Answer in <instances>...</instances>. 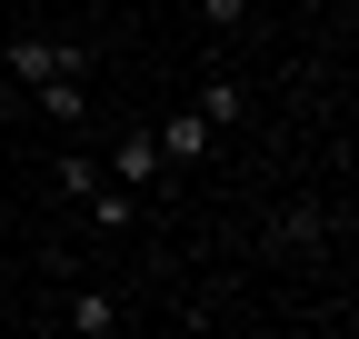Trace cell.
Returning a JSON list of instances; mask_svg holds the SVG:
<instances>
[{"label":"cell","instance_id":"obj_4","mask_svg":"<svg viewBox=\"0 0 359 339\" xmlns=\"http://www.w3.org/2000/svg\"><path fill=\"white\" fill-rule=\"evenodd\" d=\"M60 319H70L80 339H110V329H120V300H110V289H70V300H60Z\"/></svg>","mask_w":359,"mask_h":339},{"label":"cell","instance_id":"obj_7","mask_svg":"<svg viewBox=\"0 0 359 339\" xmlns=\"http://www.w3.org/2000/svg\"><path fill=\"white\" fill-rule=\"evenodd\" d=\"M240 110H250V90H240L230 70H210V90H200V120H210V130H230Z\"/></svg>","mask_w":359,"mask_h":339},{"label":"cell","instance_id":"obj_10","mask_svg":"<svg viewBox=\"0 0 359 339\" xmlns=\"http://www.w3.org/2000/svg\"><path fill=\"white\" fill-rule=\"evenodd\" d=\"M200 11H210V30H240V20H250V0H200Z\"/></svg>","mask_w":359,"mask_h":339},{"label":"cell","instance_id":"obj_6","mask_svg":"<svg viewBox=\"0 0 359 339\" xmlns=\"http://www.w3.org/2000/svg\"><path fill=\"white\" fill-rule=\"evenodd\" d=\"M320 230H330V209H280L269 220V249H320Z\"/></svg>","mask_w":359,"mask_h":339},{"label":"cell","instance_id":"obj_2","mask_svg":"<svg viewBox=\"0 0 359 339\" xmlns=\"http://www.w3.org/2000/svg\"><path fill=\"white\" fill-rule=\"evenodd\" d=\"M160 170H170V160H160V130H120V150H110V180H120V190L160 180Z\"/></svg>","mask_w":359,"mask_h":339},{"label":"cell","instance_id":"obj_1","mask_svg":"<svg viewBox=\"0 0 359 339\" xmlns=\"http://www.w3.org/2000/svg\"><path fill=\"white\" fill-rule=\"evenodd\" d=\"M80 70H100L90 40H40V30L11 40V80H30V90H40V80H80Z\"/></svg>","mask_w":359,"mask_h":339},{"label":"cell","instance_id":"obj_9","mask_svg":"<svg viewBox=\"0 0 359 339\" xmlns=\"http://www.w3.org/2000/svg\"><path fill=\"white\" fill-rule=\"evenodd\" d=\"M50 180H60V190H70V200H90V190H100V160H80V150H70V160H60V170H50Z\"/></svg>","mask_w":359,"mask_h":339},{"label":"cell","instance_id":"obj_3","mask_svg":"<svg viewBox=\"0 0 359 339\" xmlns=\"http://www.w3.org/2000/svg\"><path fill=\"white\" fill-rule=\"evenodd\" d=\"M160 160H170V170L210 160V120H200V110H170V120H160Z\"/></svg>","mask_w":359,"mask_h":339},{"label":"cell","instance_id":"obj_5","mask_svg":"<svg viewBox=\"0 0 359 339\" xmlns=\"http://www.w3.org/2000/svg\"><path fill=\"white\" fill-rule=\"evenodd\" d=\"M40 110H50V130H80L90 120V80H40Z\"/></svg>","mask_w":359,"mask_h":339},{"label":"cell","instance_id":"obj_8","mask_svg":"<svg viewBox=\"0 0 359 339\" xmlns=\"http://www.w3.org/2000/svg\"><path fill=\"white\" fill-rule=\"evenodd\" d=\"M90 209H100V230H130V209H140V200H130L120 180H100V190H90Z\"/></svg>","mask_w":359,"mask_h":339}]
</instances>
